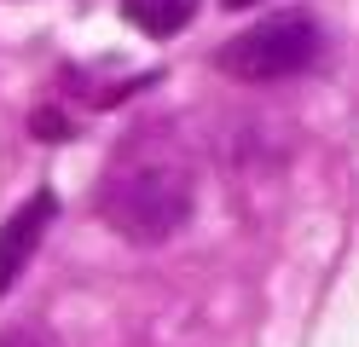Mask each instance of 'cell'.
Masks as SVG:
<instances>
[{
  "label": "cell",
  "instance_id": "1",
  "mask_svg": "<svg viewBox=\"0 0 359 347\" xmlns=\"http://www.w3.org/2000/svg\"><path fill=\"white\" fill-rule=\"evenodd\" d=\"M99 215L128 243H168L191 220V174L174 168V162L116 168L104 179V191H99Z\"/></svg>",
  "mask_w": 359,
  "mask_h": 347
},
{
  "label": "cell",
  "instance_id": "2",
  "mask_svg": "<svg viewBox=\"0 0 359 347\" xmlns=\"http://www.w3.org/2000/svg\"><path fill=\"white\" fill-rule=\"evenodd\" d=\"M325 53V29L313 12H273L266 23L232 35L226 46L215 53V64L238 81H284V76H302L313 69Z\"/></svg>",
  "mask_w": 359,
  "mask_h": 347
},
{
  "label": "cell",
  "instance_id": "3",
  "mask_svg": "<svg viewBox=\"0 0 359 347\" xmlns=\"http://www.w3.org/2000/svg\"><path fill=\"white\" fill-rule=\"evenodd\" d=\"M53 220H58V197H53V191L24 197L6 220H0V295L18 284V272L29 266V254L41 249V238H47Z\"/></svg>",
  "mask_w": 359,
  "mask_h": 347
},
{
  "label": "cell",
  "instance_id": "4",
  "mask_svg": "<svg viewBox=\"0 0 359 347\" xmlns=\"http://www.w3.org/2000/svg\"><path fill=\"white\" fill-rule=\"evenodd\" d=\"M122 6V18L133 23V29H145V35H180L191 23V12H197V0H116Z\"/></svg>",
  "mask_w": 359,
  "mask_h": 347
},
{
  "label": "cell",
  "instance_id": "5",
  "mask_svg": "<svg viewBox=\"0 0 359 347\" xmlns=\"http://www.w3.org/2000/svg\"><path fill=\"white\" fill-rule=\"evenodd\" d=\"M29 128H35V139H53V145H64V139L76 133V128L64 122L58 110H35V116H29Z\"/></svg>",
  "mask_w": 359,
  "mask_h": 347
},
{
  "label": "cell",
  "instance_id": "6",
  "mask_svg": "<svg viewBox=\"0 0 359 347\" xmlns=\"http://www.w3.org/2000/svg\"><path fill=\"white\" fill-rule=\"evenodd\" d=\"M0 347H41V336H29V330H6V336H0Z\"/></svg>",
  "mask_w": 359,
  "mask_h": 347
},
{
  "label": "cell",
  "instance_id": "7",
  "mask_svg": "<svg viewBox=\"0 0 359 347\" xmlns=\"http://www.w3.org/2000/svg\"><path fill=\"white\" fill-rule=\"evenodd\" d=\"M226 12H243V6H261V0H220Z\"/></svg>",
  "mask_w": 359,
  "mask_h": 347
}]
</instances>
